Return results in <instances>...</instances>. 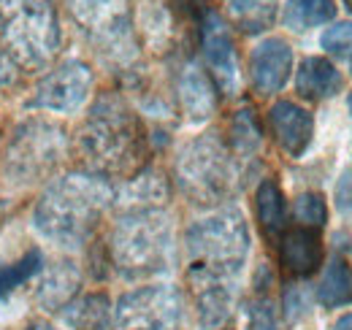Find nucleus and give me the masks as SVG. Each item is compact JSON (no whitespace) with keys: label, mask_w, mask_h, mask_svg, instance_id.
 Returning <instances> with one entry per match:
<instances>
[{"label":"nucleus","mask_w":352,"mask_h":330,"mask_svg":"<svg viewBox=\"0 0 352 330\" xmlns=\"http://www.w3.org/2000/svg\"><path fill=\"white\" fill-rule=\"evenodd\" d=\"M114 204V190L100 173H68L54 179L33 208L36 233L65 249L85 247L106 208Z\"/></svg>","instance_id":"1"},{"label":"nucleus","mask_w":352,"mask_h":330,"mask_svg":"<svg viewBox=\"0 0 352 330\" xmlns=\"http://www.w3.org/2000/svg\"><path fill=\"white\" fill-rule=\"evenodd\" d=\"M82 155L100 176H131L141 168L146 135L131 106L109 92L100 95L79 130Z\"/></svg>","instance_id":"2"},{"label":"nucleus","mask_w":352,"mask_h":330,"mask_svg":"<svg viewBox=\"0 0 352 330\" xmlns=\"http://www.w3.org/2000/svg\"><path fill=\"white\" fill-rule=\"evenodd\" d=\"M111 263L125 279L163 276L174 265V225L160 206L128 208L111 230Z\"/></svg>","instance_id":"3"},{"label":"nucleus","mask_w":352,"mask_h":330,"mask_svg":"<svg viewBox=\"0 0 352 330\" xmlns=\"http://www.w3.org/2000/svg\"><path fill=\"white\" fill-rule=\"evenodd\" d=\"M0 41L22 68H44L63 33L52 0H0Z\"/></svg>","instance_id":"4"},{"label":"nucleus","mask_w":352,"mask_h":330,"mask_svg":"<svg viewBox=\"0 0 352 330\" xmlns=\"http://www.w3.org/2000/svg\"><path fill=\"white\" fill-rule=\"evenodd\" d=\"M184 244L190 268L236 279L250 254V228L239 208L225 206L192 222L187 228Z\"/></svg>","instance_id":"5"},{"label":"nucleus","mask_w":352,"mask_h":330,"mask_svg":"<svg viewBox=\"0 0 352 330\" xmlns=\"http://www.w3.org/2000/svg\"><path fill=\"white\" fill-rule=\"evenodd\" d=\"M176 184L195 206H217L233 195L236 165L217 133H206L184 144L176 155Z\"/></svg>","instance_id":"6"},{"label":"nucleus","mask_w":352,"mask_h":330,"mask_svg":"<svg viewBox=\"0 0 352 330\" xmlns=\"http://www.w3.org/2000/svg\"><path fill=\"white\" fill-rule=\"evenodd\" d=\"M68 149L65 130L46 120L16 124L0 155V179L8 187H28L54 173Z\"/></svg>","instance_id":"7"},{"label":"nucleus","mask_w":352,"mask_h":330,"mask_svg":"<svg viewBox=\"0 0 352 330\" xmlns=\"http://www.w3.org/2000/svg\"><path fill=\"white\" fill-rule=\"evenodd\" d=\"M71 11L100 54L117 63L135 54L131 0H71Z\"/></svg>","instance_id":"8"},{"label":"nucleus","mask_w":352,"mask_h":330,"mask_svg":"<svg viewBox=\"0 0 352 330\" xmlns=\"http://www.w3.org/2000/svg\"><path fill=\"white\" fill-rule=\"evenodd\" d=\"M184 300L171 285H149L125 292L114 306L111 330H179Z\"/></svg>","instance_id":"9"},{"label":"nucleus","mask_w":352,"mask_h":330,"mask_svg":"<svg viewBox=\"0 0 352 330\" xmlns=\"http://www.w3.org/2000/svg\"><path fill=\"white\" fill-rule=\"evenodd\" d=\"M92 92V71L82 60H65L52 68L41 82L33 87L30 98L25 100L33 111H60L71 114L85 106Z\"/></svg>","instance_id":"10"},{"label":"nucleus","mask_w":352,"mask_h":330,"mask_svg":"<svg viewBox=\"0 0 352 330\" xmlns=\"http://www.w3.org/2000/svg\"><path fill=\"white\" fill-rule=\"evenodd\" d=\"M190 287L201 330H228L236 314V279L190 268Z\"/></svg>","instance_id":"11"},{"label":"nucleus","mask_w":352,"mask_h":330,"mask_svg":"<svg viewBox=\"0 0 352 330\" xmlns=\"http://www.w3.org/2000/svg\"><path fill=\"white\" fill-rule=\"evenodd\" d=\"M201 52L206 60V68L212 71V79L225 95H233L239 87V63H236V46L230 38L228 25L220 14L206 11L201 25Z\"/></svg>","instance_id":"12"},{"label":"nucleus","mask_w":352,"mask_h":330,"mask_svg":"<svg viewBox=\"0 0 352 330\" xmlns=\"http://www.w3.org/2000/svg\"><path fill=\"white\" fill-rule=\"evenodd\" d=\"M293 71V49L285 38H265L250 54V79L258 95L279 92Z\"/></svg>","instance_id":"13"},{"label":"nucleus","mask_w":352,"mask_h":330,"mask_svg":"<svg viewBox=\"0 0 352 330\" xmlns=\"http://www.w3.org/2000/svg\"><path fill=\"white\" fill-rule=\"evenodd\" d=\"M268 124H271L274 141L290 157H301L309 149L311 135H314V120L298 103H293V100L274 103L271 111H268Z\"/></svg>","instance_id":"14"},{"label":"nucleus","mask_w":352,"mask_h":330,"mask_svg":"<svg viewBox=\"0 0 352 330\" xmlns=\"http://www.w3.org/2000/svg\"><path fill=\"white\" fill-rule=\"evenodd\" d=\"M176 95L184 117L190 122H206L217 109V95L212 76L198 65H184L176 82Z\"/></svg>","instance_id":"15"},{"label":"nucleus","mask_w":352,"mask_h":330,"mask_svg":"<svg viewBox=\"0 0 352 330\" xmlns=\"http://www.w3.org/2000/svg\"><path fill=\"white\" fill-rule=\"evenodd\" d=\"M279 260H282L287 274L301 276V279L311 276L322 260V247H320L317 230L296 228V230L285 233L279 241Z\"/></svg>","instance_id":"16"},{"label":"nucleus","mask_w":352,"mask_h":330,"mask_svg":"<svg viewBox=\"0 0 352 330\" xmlns=\"http://www.w3.org/2000/svg\"><path fill=\"white\" fill-rule=\"evenodd\" d=\"M342 84H344L342 82V74L325 57H307L298 65L296 89L307 100H328L336 92H342Z\"/></svg>","instance_id":"17"},{"label":"nucleus","mask_w":352,"mask_h":330,"mask_svg":"<svg viewBox=\"0 0 352 330\" xmlns=\"http://www.w3.org/2000/svg\"><path fill=\"white\" fill-rule=\"evenodd\" d=\"M63 320L71 330H111L114 309L103 292H89L63 309Z\"/></svg>","instance_id":"18"},{"label":"nucleus","mask_w":352,"mask_h":330,"mask_svg":"<svg viewBox=\"0 0 352 330\" xmlns=\"http://www.w3.org/2000/svg\"><path fill=\"white\" fill-rule=\"evenodd\" d=\"M79 282H82V276L74 263H57L41 279V285L36 289V300L46 311H63L74 300Z\"/></svg>","instance_id":"19"},{"label":"nucleus","mask_w":352,"mask_h":330,"mask_svg":"<svg viewBox=\"0 0 352 330\" xmlns=\"http://www.w3.org/2000/svg\"><path fill=\"white\" fill-rule=\"evenodd\" d=\"M255 204H258V219H261V228L265 230V236L276 239L279 233H285V228H287V204H285V195H282V190H279V184L274 179L261 182Z\"/></svg>","instance_id":"20"},{"label":"nucleus","mask_w":352,"mask_h":330,"mask_svg":"<svg viewBox=\"0 0 352 330\" xmlns=\"http://www.w3.org/2000/svg\"><path fill=\"white\" fill-rule=\"evenodd\" d=\"M230 19L247 36H261L276 22V0H230Z\"/></svg>","instance_id":"21"},{"label":"nucleus","mask_w":352,"mask_h":330,"mask_svg":"<svg viewBox=\"0 0 352 330\" xmlns=\"http://www.w3.org/2000/svg\"><path fill=\"white\" fill-rule=\"evenodd\" d=\"M336 16V3L333 0H287L285 6V25L296 33H304L309 28L325 25Z\"/></svg>","instance_id":"22"},{"label":"nucleus","mask_w":352,"mask_h":330,"mask_svg":"<svg viewBox=\"0 0 352 330\" xmlns=\"http://www.w3.org/2000/svg\"><path fill=\"white\" fill-rule=\"evenodd\" d=\"M317 298L325 309L352 303V274L342 257H333L328 263V268L320 279V287H317Z\"/></svg>","instance_id":"23"},{"label":"nucleus","mask_w":352,"mask_h":330,"mask_svg":"<svg viewBox=\"0 0 352 330\" xmlns=\"http://www.w3.org/2000/svg\"><path fill=\"white\" fill-rule=\"evenodd\" d=\"M44 271V254L41 249H28L22 257L11 263H0V298H8L11 292L28 285L33 276Z\"/></svg>","instance_id":"24"},{"label":"nucleus","mask_w":352,"mask_h":330,"mask_svg":"<svg viewBox=\"0 0 352 330\" xmlns=\"http://www.w3.org/2000/svg\"><path fill=\"white\" fill-rule=\"evenodd\" d=\"M263 144V133H261V124L255 111L250 109H241L236 111V117L230 120V146L236 155L241 157H252Z\"/></svg>","instance_id":"25"},{"label":"nucleus","mask_w":352,"mask_h":330,"mask_svg":"<svg viewBox=\"0 0 352 330\" xmlns=\"http://www.w3.org/2000/svg\"><path fill=\"white\" fill-rule=\"evenodd\" d=\"M122 198H128L131 208H146V206H160L166 198V182L157 170H146L141 176L131 179V184L125 187Z\"/></svg>","instance_id":"26"},{"label":"nucleus","mask_w":352,"mask_h":330,"mask_svg":"<svg viewBox=\"0 0 352 330\" xmlns=\"http://www.w3.org/2000/svg\"><path fill=\"white\" fill-rule=\"evenodd\" d=\"M296 219L309 230H322L328 222V208L320 192H301L296 198Z\"/></svg>","instance_id":"27"},{"label":"nucleus","mask_w":352,"mask_h":330,"mask_svg":"<svg viewBox=\"0 0 352 330\" xmlns=\"http://www.w3.org/2000/svg\"><path fill=\"white\" fill-rule=\"evenodd\" d=\"M322 49L328 54H336V57H344L352 52V22H342V25H333L322 33Z\"/></svg>","instance_id":"28"},{"label":"nucleus","mask_w":352,"mask_h":330,"mask_svg":"<svg viewBox=\"0 0 352 330\" xmlns=\"http://www.w3.org/2000/svg\"><path fill=\"white\" fill-rule=\"evenodd\" d=\"M247 330H279L274 303H271L268 298L252 300V306H250V311H247Z\"/></svg>","instance_id":"29"},{"label":"nucleus","mask_w":352,"mask_h":330,"mask_svg":"<svg viewBox=\"0 0 352 330\" xmlns=\"http://www.w3.org/2000/svg\"><path fill=\"white\" fill-rule=\"evenodd\" d=\"M336 206H339V211H342L344 217L352 219V165L344 168L342 179H339V184H336Z\"/></svg>","instance_id":"30"},{"label":"nucleus","mask_w":352,"mask_h":330,"mask_svg":"<svg viewBox=\"0 0 352 330\" xmlns=\"http://www.w3.org/2000/svg\"><path fill=\"white\" fill-rule=\"evenodd\" d=\"M14 76H16V71H14V60H11L8 54L0 52V89L11 87V84H14Z\"/></svg>","instance_id":"31"},{"label":"nucleus","mask_w":352,"mask_h":330,"mask_svg":"<svg viewBox=\"0 0 352 330\" xmlns=\"http://www.w3.org/2000/svg\"><path fill=\"white\" fill-rule=\"evenodd\" d=\"M333 330H352V314L339 317V320H336V325H333Z\"/></svg>","instance_id":"32"},{"label":"nucleus","mask_w":352,"mask_h":330,"mask_svg":"<svg viewBox=\"0 0 352 330\" xmlns=\"http://www.w3.org/2000/svg\"><path fill=\"white\" fill-rule=\"evenodd\" d=\"M22 330H57V328H54V325H49V322H41V320H36V322L25 325Z\"/></svg>","instance_id":"33"},{"label":"nucleus","mask_w":352,"mask_h":330,"mask_svg":"<svg viewBox=\"0 0 352 330\" xmlns=\"http://www.w3.org/2000/svg\"><path fill=\"white\" fill-rule=\"evenodd\" d=\"M342 3H344V8H347V11L352 14V0H342Z\"/></svg>","instance_id":"34"},{"label":"nucleus","mask_w":352,"mask_h":330,"mask_svg":"<svg viewBox=\"0 0 352 330\" xmlns=\"http://www.w3.org/2000/svg\"><path fill=\"white\" fill-rule=\"evenodd\" d=\"M347 109H350V114H352V95H350V100H347Z\"/></svg>","instance_id":"35"},{"label":"nucleus","mask_w":352,"mask_h":330,"mask_svg":"<svg viewBox=\"0 0 352 330\" xmlns=\"http://www.w3.org/2000/svg\"><path fill=\"white\" fill-rule=\"evenodd\" d=\"M350 71H352V65H350Z\"/></svg>","instance_id":"36"}]
</instances>
